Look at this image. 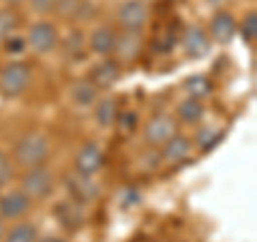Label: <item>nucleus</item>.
I'll return each instance as SVG.
<instances>
[{"label": "nucleus", "mask_w": 257, "mask_h": 242, "mask_svg": "<svg viewBox=\"0 0 257 242\" xmlns=\"http://www.w3.org/2000/svg\"><path fill=\"white\" fill-rule=\"evenodd\" d=\"M193 150V142L189 140L187 135L182 133H174L170 140H167L163 146H161V159L167 161V163H180V161H184Z\"/></svg>", "instance_id": "obj_15"}, {"label": "nucleus", "mask_w": 257, "mask_h": 242, "mask_svg": "<svg viewBox=\"0 0 257 242\" xmlns=\"http://www.w3.org/2000/svg\"><path fill=\"white\" fill-rule=\"evenodd\" d=\"M144 52V37L142 32H124L118 35L116 39V50H114V56L118 62H126L131 64L135 62L142 56Z\"/></svg>", "instance_id": "obj_14"}, {"label": "nucleus", "mask_w": 257, "mask_h": 242, "mask_svg": "<svg viewBox=\"0 0 257 242\" xmlns=\"http://www.w3.org/2000/svg\"><path fill=\"white\" fill-rule=\"evenodd\" d=\"M15 30H18V15H15V11L11 7L9 9H0V47L11 35H15Z\"/></svg>", "instance_id": "obj_24"}, {"label": "nucleus", "mask_w": 257, "mask_h": 242, "mask_svg": "<svg viewBox=\"0 0 257 242\" xmlns=\"http://www.w3.org/2000/svg\"><path fill=\"white\" fill-rule=\"evenodd\" d=\"M41 242H67V240H62V238H56V236H50V238H43Z\"/></svg>", "instance_id": "obj_32"}, {"label": "nucleus", "mask_w": 257, "mask_h": 242, "mask_svg": "<svg viewBox=\"0 0 257 242\" xmlns=\"http://www.w3.org/2000/svg\"><path fill=\"white\" fill-rule=\"evenodd\" d=\"M238 30L246 43H255V39H257V15H255V11L244 15V20L238 26Z\"/></svg>", "instance_id": "obj_26"}, {"label": "nucleus", "mask_w": 257, "mask_h": 242, "mask_svg": "<svg viewBox=\"0 0 257 242\" xmlns=\"http://www.w3.org/2000/svg\"><path fill=\"white\" fill-rule=\"evenodd\" d=\"M90 11L92 7L88 0H56L52 13L60 20H90L88 18Z\"/></svg>", "instance_id": "obj_16"}, {"label": "nucleus", "mask_w": 257, "mask_h": 242, "mask_svg": "<svg viewBox=\"0 0 257 242\" xmlns=\"http://www.w3.org/2000/svg\"><path fill=\"white\" fill-rule=\"evenodd\" d=\"M138 199H140V195L135 193V189H128V191H126V201H124V206H131L133 201H138Z\"/></svg>", "instance_id": "obj_31"}, {"label": "nucleus", "mask_w": 257, "mask_h": 242, "mask_svg": "<svg viewBox=\"0 0 257 242\" xmlns=\"http://www.w3.org/2000/svg\"><path fill=\"white\" fill-rule=\"evenodd\" d=\"M32 199L20 191H9L5 195H0V219L3 221H18L30 210Z\"/></svg>", "instance_id": "obj_11"}, {"label": "nucleus", "mask_w": 257, "mask_h": 242, "mask_svg": "<svg viewBox=\"0 0 257 242\" xmlns=\"http://www.w3.org/2000/svg\"><path fill=\"white\" fill-rule=\"evenodd\" d=\"M47 155H50V142H47V137L43 133H37V131L22 135L13 148V157L18 161V165L26 169L43 165Z\"/></svg>", "instance_id": "obj_1"}, {"label": "nucleus", "mask_w": 257, "mask_h": 242, "mask_svg": "<svg viewBox=\"0 0 257 242\" xmlns=\"http://www.w3.org/2000/svg\"><path fill=\"white\" fill-rule=\"evenodd\" d=\"M204 114H206L204 103L199 99H191V96L180 101L178 107H176V116H178V120L184 125H197L199 120L204 118Z\"/></svg>", "instance_id": "obj_20"}, {"label": "nucleus", "mask_w": 257, "mask_h": 242, "mask_svg": "<svg viewBox=\"0 0 257 242\" xmlns=\"http://www.w3.org/2000/svg\"><path fill=\"white\" fill-rule=\"evenodd\" d=\"M116 39H118V32L114 28H109V26H96V28L90 30V35H88L86 47L94 56H99V58H107V56H114Z\"/></svg>", "instance_id": "obj_10"}, {"label": "nucleus", "mask_w": 257, "mask_h": 242, "mask_svg": "<svg viewBox=\"0 0 257 242\" xmlns=\"http://www.w3.org/2000/svg\"><path fill=\"white\" fill-rule=\"evenodd\" d=\"M11 176H13V165H11V161L7 159L5 152H0V187L9 182Z\"/></svg>", "instance_id": "obj_30"}, {"label": "nucleus", "mask_w": 257, "mask_h": 242, "mask_svg": "<svg viewBox=\"0 0 257 242\" xmlns=\"http://www.w3.org/2000/svg\"><path fill=\"white\" fill-rule=\"evenodd\" d=\"M26 43L35 54H50L58 45V28L47 20H39L28 28Z\"/></svg>", "instance_id": "obj_4"}, {"label": "nucleus", "mask_w": 257, "mask_h": 242, "mask_svg": "<svg viewBox=\"0 0 257 242\" xmlns=\"http://www.w3.org/2000/svg\"><path fill=\"white\" fill-rule=\"evenodd\" d=\"M221 137H223V133H219V131H214V127H204V129H199V131L195 133V140H193V144L199 148V150H210V148H214L216 144L221 142Z\"/></svg>", "instance_id": "obj_25"}, {"label": "nucleus", "mask_w": 257, "mask_h": 242, "mask_svg": "<svg viewBox=\"0 0 257 242\" xmlns=\"http://www.w3.org/2000/svg\"><path fill=\"white\" fill-rule=\"evenodd\" d=\"M103 163H105V152H103V148L96 142H86V144H82V148H79L75 155L73 172L94 178V176L101 172Z\"/></svg>", "instance_id": "obj_5"}, {"label": "nucleus", "mask_w": 257, "mask_h": 242, "mask_svg": "<svg viewBox=\"0 0 257 242\" xmlns=\"http://www.w3.org/2000/svg\"><path fill=\"white\" fill-rule=\"evenodd\" d=\"M94 111V123L99 125L101 129H111L116 125V118H118V101L114 96H99L96 103L92 105Z\"/></svg>", "instance_id": "obj_17"}, {"label": "nucleus", "mask_w": 257, "mask_h": 242, "mask_svg": "<svg viewBox=\"0 0 257 242\" xmlns=\"http://www.w3.org/2000/svg\"><path fill=\"white\" fill-rule=\"evenodd\" d=\"M116 20L124 32H142L148 24V7L142 0H124L118 7Z\"/></svg>", "instance_id": "obj_6"}, {"label": "nucleus", "mask_w": 257, "mask_h": 242, "mask_svg": "<svg viewBox=\"0 0 257 242\" xmlns=\"http://www.w3.org/2000/svg\"><path fill=\"white\" fill-rule=\"evenodd\" d=\"M30 86V67L22 60H13L0 69V92L5 96H20Z\"/></svg>", "instance_id": "obj_2"}, {"label": "nucleus", "mask_w": 257, "mask_h": 242, "mask_svg": "<svg viewBox=\"0 0 257 242\" xmlns=\"http://www.w3.org/2000/svg\"><path fill=\"white\" fill-rule=\"evenodd\" d=\"M84 204H77V201H64V204H60L58 208H56V216H58V221L64 225V227L69 229H77L79 225L84 223L86 214H84Z\"/></svg>", "instance_id": "obj_19"}, {"label": "nucleus", "mask_w": 257, "mask_h": 242, "mask_svg": "<svg viewBox=\"0 0 257 242\" xmlns=\"http://www.w3.org/2000/svg\"><path fill=\"white\" fill-rule=\"evenodd\" d=\"M114 127H118V131L122 135H131L138 127V114L135 111H122V114H118Z\"/></svg>", "instance_id": "obj_27"}, {"label": "nucleus", "mask_w": 257, "mask_h": 242, "mask_svg": "<svg viewBox=\"0 0 257 242\" xmlns=\"http://www.w3.org/2000/svg\"><path fill=\"white\" fill-rule=\"evenodd\" d=\"M71 103H73L75 107L79 109H92V105L96 103V99H99V90L88 82L86 79H79V82H75L73 86H71Z\"/></svg>", "instance_id": "obj_18"}, {"label": "nucleus", "mask_w": 257, "mask_h": 242, "mask_svg": "<svg viewBox=\"0 0 257 242\" xmlns=\"http://www.w3.org/2000/svg\"><path fill=\"white\" fill-rule=\"evenodd\" d=\"M39 231L32 223H18L3 236L0 242H37Z\"/></svg>", "instance_id": "obj_23"}, {"label": "nucleus", "mask_w": 257, "mask_h": 242, "mask_svg": "<svg viewBox=\"0 0 257 242\" xmlns=\"http://www.w3.org/2000/svg\"><path fill=\"white\" fill-rule=\"evenodd\" d=\"M182 47L189 58H202L210 50V37H208V32L202 26L191 24L182 32Z\"/></svg>", "instance_id": "obj_13"}, {"label": "nucleus", "mask_w": 257, "mask_h": 242, "mask_svg": "<svg viewBox=\"0 0 257 242\" xmlns=\"http://www.w3.org/2000/svg\"><path fill=\"white\" fill-rule=\"evenodd\" d=\"M64 187H67L71 199L77 201V204H90V201H94L101 195V189H99V184L94 182V178L82 176L77 172H71L67 178H64Z\"/></svg>", "instance_id": "obj_8"}, {"label": "nucleus", "mask_w": 257, "mask_h": 242, "mask_svg": "<svg viewBox=\"0 0 257 242\" xmlns=\"http://www.w3.org/2000/svg\"><path fill=\"white\" fill-rule=\"evenodd\" d=\"M236 32H238V24L229 11H216L212 15L210 26H208V37H210L214 43L227 45L231 39L236 37Z\"/></svg>", "instance_id": "obj_12"}, {"label": "nucleus", "mask_w": 257, "mask_h": 242, "mask_svg": "<svg viewBox=\"0 0 257 242\" xmlns=\"http://www.w3.org/2000/svg\"><path fill=\"white\" fill-rule=\"evenodd\" d=\"M56 189L54 174L43 165L30 167L26 174L22 176V191L26 193L30 199H47Z\"/></svg>", "instance_id": "obj_3"}, {"label": "nucleus", "mask_w": 257, "mask_h": 242, "mask_svg": "<svg viewBox=\"0 0 257 242\" xmlns=\"http://www.w3.org/2000/svg\"><path fill=\"white\" fill-rule=\"evenodd\" d=\"M28 7L37 15H50L54 11V3L56 0H26Z\"/></svg>", "instance_id": "obj_29"}, {"label": "nucleus", "mask_w": 257, "mask_h": 242, "mask_svg": "<svg viewBox=\"0 0 257 242\" xmlns=\"http://www.w3.org/2000/svg\"><path fill=\"white\" fill-rule=\"evenodd\" d=\"M120 75H122V69H120V62L116 58H101L96 64H92L90 73H88V82H90L96 90H109L118 84Z\"/></svg>", "instance_id": "obj_7"}, {"label": "nucleus", "mask_w": 257, "mask_h": 242, "mask_svg": "<svg viewBox=\"0 0 257 242\" xmlns=\"http://www.w3.org/2000/svg\"><path fill=\"white\" fill-rule=\"evenodd\" d=\"M184 92H187L191 99L202 101L212 92V82L206 75H191L184 79Z\"/></svg>", "instance_id": "obj_22"}, {"label": "nucleus", "mask_w": 257, "mask_h": 242, "mask_svg": "<svg viewBox=\"0 0 257 242\" xmlns=\"http://www.w3.org/2000/svg\"><path fill=\"white\" fill-rule=\"evenodd\" d=\"M5 3L9 5V7H18V5H22V3H24V0H5Z\"/></svg>", "instance_id": "obj_33"}, {"label": "nucleus", "mask_w": 257, "mask_h": 242, "mask_svg": "<svg viewBox=\"0 0 257 242\" xmlns=\"http://www.w3.org/2000/svg\"><path fill=\"white\" fill-rule=\"evenodd\" d=\"M86 52V39L79 30H71L62 41V54L71 60H79Z\"/></svg>", "instance_id": "obj_21"}, {"label": "nucleus", "mask_w": 257, "mask_h": 242, "mask_svg": "<svg viewBox=\"0 0 257 242\" xmlns=\"http://www.w3.org/2000/svg\"><path fill=\"white\" fill-rule=\"evenodd\" d=\"M3 236H5V225H3V219H0V240H3Z\"/></svg>", "instance_id": "obj_34"}, {"label": "nucleus", "mask_w": 257, "mask_h": 242, "mask_svg": "<svg viewBox=\"0 0 257 242\" xmlns=\"http://www.w3.org/2000/svg\"><path fill=\"white\" fill-rule=\"evenodd\" d=\"M174 133H176V120L167 114H157L144 127V142H146L148 146L161 148Z\"/></svg>", "instance_id": "obj_9"}, {"label": "nucleus", "mask_w": 257, "mask_h": 242, "mask_svg": "<svg viewBox=\"0 0 257 242\" xmlns=\"http://www.w3.org/2000/svg\"><path fill=\"white\" fill-rule=\"evenodd\" d=\"M26 47H28L26 39L20 37V35H11V37L3 43L5 54H9V56H22L24 52H26Z\"/></svg>", "instance_id": "obj_28"}]
</instances>
